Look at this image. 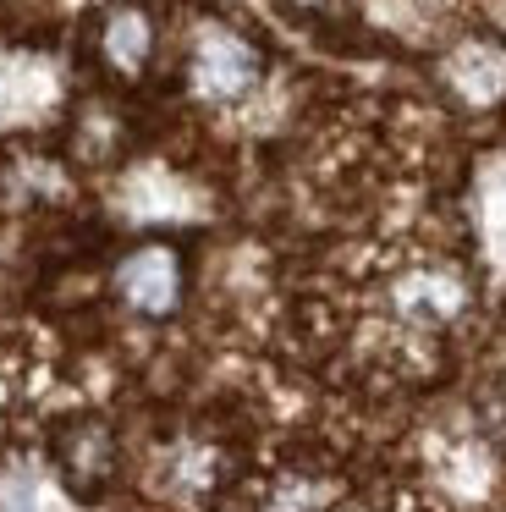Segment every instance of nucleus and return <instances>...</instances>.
Listing matches in <instances>:
<instances>
[{
	"label": "nucleus",
	"instance_id": "nucleus-1",
	"mask_svg": "<svg viewBox=\"0 0 506 512\" xmlns=\"http://www.w3.org/2000/svg\"><path fill=\"white\" fill-rule=\"evenodd\" d=\"M259 72H264V61H259V50H253L242 34H231V28H204L198 45H193V67H187V78H193L198 100L231 105V100H242V94H253Z\"/></svg>",
	"mask_w": 506,
	"mask_h": 512
},
{
	"label": "nucleus",
	"instance_id": "nucleus-4",
	"mask_svg": "<svg viewBox=\"0 0 506 512\" xmlns=\"http://www.w3.org/2000/svg\"><path fill=\"white\" fill-rule=\"evenodd\" d=\"M99 50H105V61H110L116 72H138L143 61H149V50H154L149 17L132 12V6H121V12L105 23V34H99Z\"/></svg>",
	"mask_w": 506,
	"mask_h": 512
},
{
	"label": "nucleus",
	"instance_id": "nucleus-3",
	"mask_svg": "<svg viewBox=\"0 0 506 512\" xmlns=\"http://www.w3.org/2000/svg\"><path fill=\"white\" fill-rule=\"evenodd\" d=\"M451 83H457V94H462V100H473V105L501 100V89H506V56L495 45L457 50V61H451Z\"/></svg>",
	"mask_w": 506,
	"mask_h": 512
},
{
	"label": "nucleus",
	"instance_id": "nucleus-2",
	"mask_svg": "<svg viewBox=\"0 0 506 512\" xmlns=\"http://www.w3.org/2000/svg\"><path fill=\"white\" fill-rule=\"evenodd\" d=\"M176 287H182V276H176L171 248H138V254L116 270V292L138 314H165L176 303Z\"/></svg>",
	"mask_w": 506,
	"mask_h": 512
}]
</instances>
